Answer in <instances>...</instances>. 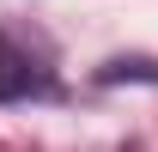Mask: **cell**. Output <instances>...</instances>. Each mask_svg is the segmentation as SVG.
<instances>
[{
  "instance_id": "obj_1",
  "label": "cell",
  "mask_w": 158,
  "mask_h": 152,
  "mask_svg": "<svg viewBox=\"0 0 158 152\" xmlns=\"http://www.w3.org/2000/svg\"><path fill=\"white\" fill-rule=\"evenodd\" d=\"M55 91V79L43 67L31 49L19 43H0V103H19V97H49Z\"/></svg>"
}]
</instances>
